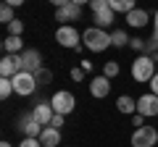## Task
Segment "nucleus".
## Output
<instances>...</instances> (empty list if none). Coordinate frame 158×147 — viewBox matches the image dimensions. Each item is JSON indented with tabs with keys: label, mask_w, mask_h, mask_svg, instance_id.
I'll use <instances>...</instances> for the list:
<instances>
[{
	"label": "nucleus",
	"mask_w": 158,
	"mask_h": 147,
	"mask_svg": "<svg viewBox=\"0 0 158 147\" xmlns=\"http://www.w3.org/2000/svg\"><path fill=\"white\" fill-rule=\"evenodd\" d=\"M145 42H148L145 55H153V58H156V50H158V11L153 13V37H150V40H145Z\"/></svg>",
	"instance_id": "obj_20"
},
{
	"label": "nucleus",
	"mask_w": 158,
	"mask_h": 147,
	"mask_svg": "<svg viewBox=\"0 0 158 147\" xmlns=\"http://www.w3.org/2000/svg\"><path fill=\"white\" fill-rule=\"evenodd\" d=\"M148 21H150V16H148V11H142V8H135V11L127 16V24H129V26H135V29L145 26Z\"/></svg>",
	"instance_id": "obj_18"
},
{
	"label": "nucleus",
	"mask_w": 158,
	"mask_h": 147,
	"mask_svg": "<svg viewBox=\"0 0 158 147\" xmlns=\"http://www.w3.org/2000/svg\"><path fill=\"white\" fill-rule=\"evenodd\" d=\"M50 105H53V110H56L58 116H69L74 108H77V97L69 89H58L56 95L50 97Z\"/></svg>",
	"instance_id": "obj_4"
},
{
	"label": "nucleus",
	"mask_w": 158,
	"mask_h": 147,
	"mask_svg": "<svg viewBox=\"0 0 158 147\" xmlns=\"http://www.w3.org/2000/svg\"><path fill=\"white\" fill-rule=\"evenodd\" d=\"M111 42H113V47H124V45H129V34L124 32V29H116V32H111Z\"/></svg>",
	"instance_id": "obj_21"
},
{
	"label": "nucleus",
	"mask_w": 158,
	"mask_h": 147,
	"mask_svg": "<svg viewBox=\"0 0 158 147\" xmlns=\"http://www.w3.org/2000/svg\"><path fill=\"white\" fill-rule=\"evenodd\" d=\"M79 63H82V66H79V68H82V71H92V61H79Z\"/></svg>",
	"instance_id": "obj_33"
},
{
	"label": "nucleus",
	"mask_w": 158,
	"mask_h": 147,
	"mask_svg": "<svg viewBox=\"0 0 158 147\" xmlns=\"http://www.w3.org/2000/svg\"><path fill=\"white\" fill-rule=\"evenodd\" d=\"M156 58L153 55H137L135 58V63H132V79L135 81H140V84H145V81H150L153 76H156Z\"/></svg>",
	"instance_id": "obj_2"
},
{
	"label": "nucleus",
	"mask_w": 158,
	"mask_h": 147,
	"mask_svg": "<svg viewBox=\"0 0 158 147\" xmlns=\"http://www.w3.org/2000/svg\"><path fill=\"white\" fill-rule=\"evenodd\" d=\"M21 61H24V71H29V74H37L40 68H45V66H42V55H40V50H24L21 53Z\"/></svg>",
	"instance_id": "obj_13"
},
{
	"label": "nucleus",
	"mask_w": 158,
	"mask_h": 147,
	"mask_svg": "<svg viewBox=\"0 0 158 147\" xmlns=\"http://www.w3.org/2000/svg\"><path fill=\"white\" fill-rule=\"evenodd\" d=\"M158 145V131L153 126H142V129L132 131V147H156Z\"/></svg>",
	"instance_id": "obj_8"
},
{
	"label": "nucleus",
	"mask_w": 158,
	"mask_h": 147,
	"mask_svg": "<svg viewBox=\"0 0 158 147\" xmlns=\"http://www.w3.org/2000/svg\"><path fill=\"white\" fill-rule=\"evenodd\" d=\"M108 92H111V79H106L103 74L90 81V95L92 97H108Z\"/></svg>",
	"instance_id": "obj_14"
},
{
	"label": "nucleus",
	"mask_w": 158,
	"mask_h": 147,
	"mask_svg": "<svg viewBox=\"0 0 158 147\" xmlns=\"http://www.w3.org/2000/svg\"><path fill=\"white\" fill-rule=\"evenodd\" d=\"M3 50H6V55H21L24 53L21 37H6V40H3Z\"/></svg>",
	"instance_id": "obj_17"
},
{
	"label": "nucleus",
	"mask_w": 158,
	"mask_h": 147,
	"mask_svg": "<svg viewBox=\"0 0 158 147\" xmlns=\"http://www.w3.org/2000/svg\"><path fill=\"white\" fill-rule=\"evenodd\" d=\"M0 21H3V24H13V21H16L13 8L8 6V3H3V6H0Z\"/></svg>",
	"instance_id": "obj_25"
},
{
	"label": "nucleus",
	"mask_w": 158,
	"mask_h": 147,
	"mask_svg": "<svg viewBox=\"0 0 158 147\" xmlns=\"http://www.w3.org/2000/svg\"><path fill=\"white\" fill-rule=\"evenodd\" d=\"M13 81L11 79H0V100H8V97L13 95Z\"/></svg>",
	"instance_id": "obj_24"
},
{
	"label": "nucleus",
	"mask_w": 158,
	"mask_h": 147,
	"mask_svg": "<svg viewBox=\"0 0 158 147\" xmlns=\"http://www.w3.org/2000/svg\"><path fill=\"white\" fill-rule=\"evenodd\" d=\"M90 11H92V18H95V26L98 29H106L116 21V13L111 11L108 0H90Z\"/></svg>",
	"instance_id": "obj_3"
},
{
	"label": "nucleus",
	"mask_w": 158,
	"mask_h": 147,
	"mask_svg": "<svg viewBox=\"0 0 158 147\" xmlns=\"http://www.w3.org/2000/svg\"><path fill=\"white\" fill-rule=\"evenodd\" d=\"M116 108H118V113H127V116H135L137 113V100L129 95H121L116 100Z\"/></svg>",
	"instance_id": "obj_16"
},
{
	"label": "nucleus",
	"mask_w": 158,
	"mask_h": 147,
	"mask_svg": "<svg viewBox=\"0 0 158 147\" xmlns=\"http://www.w3.org/2000/svg\"><path fill=\"white\" fill-rule=\"evenodd\" d=\"M63 118H66V116H53V121H50V126H53V129H58V131H61V126H63Z\"/></svg>",
	"instance_id": "obj_29"
},
{
	"label": "nucleus",
	"mask_w": 158,
	"mask_h": 147,
	"mask_svg": "<svg viewBox=\"0 0 158 147\" xmlns=\"http://www.w3.org/2000/svg\"><path fill=\"white\" fill-rule=\"evenodd\" d=\"M40 145L42 147H61V131L53 129V126H45L42 134H40Z\"/></svg>",
	"instance_id": "obj_15"
},
{
	"label": "nucleus",
	"mask_w": 158,
	"mask_h": 147,
	"mask_svg": "<svg viewBox=\"0 0 158 147\" xmlns=\"http://www.w3.org/2000/svg\"><path fill=\"white\" fill-rule=\"evenodd\" d=\"M0 147H13V145H11V142H0Z\"/></svg>",
	"instance_id": "obj_34"
},
{
	"label": "nucleus",
	"mask_w": 158,
	"mask_h": 147,
	"mask_svg": "<svg viewBox=\"0 0 158 147\" xmlns=\"http://www.w3.org/2000/svg\"><path fill=\"white\" fill-rule=\"evenodd\" d=\"M82 18V3H63L61 8H56V21H61V26H71V21H79Z\"/></svg>",
	"instance_id": "obj_5"
},
{
	"label": "nucleus",
	"mask_w": 158,
	"mask_h": 147,
	"mask_svg": "<svg viewBox=\"0 0 158 147\" xmlns=\"http://www.w3.org/2000/svg\"><path fill=\"white\" fill-rule=\"evenodd\" d=\"M32 116H34V118H37L42 126H50V121H53V116H56V110H53L50 100H40L37 105L32 108Z\"/></svg>",
	"instance_id": "obj_12"
},
{
	"label": "nucleus",
	"mask_w": 158,
	"mask_h": 147,
	"mask_svg": "<svg viewBox=\"0 0 158 147\" xmlns=\"http://www.w3.org/2000/svg\"><path fill=\"white\" fill-rule=\"evenodd\" d=\"M24 34V21L21 18H16L13 24H8V37H21Z\"/></svg>",
	"instance_id": "obj_26"
},
{
	"label": "nucleus",
	"mask_w": 158,
	"mask_h": 147,
	"mask_svg": "<svg viewBox=\"0 0 158 147\" xmlns=\"http://www.w3.org/2000/svg\"><path fill=\"white\" fill-rule=\"evenodd\" d=\"M150 92H153V95H158V74L150 79Z\"/></svg>",
	"instance_id": "obj_32"
},
{
	"label": "nucleus",
	"mask_w": 158,
	"mask_h": 147,
	"mask_svg": "<svg viewBox=\"0 0 158 147\" xmlns=\"http://www.w3.org/2000/svg\"><path fill=\"white\" fill-rule=\"evenodd\" d=\"M21 71H24L21 55H3V61H0V79H13Z\"/></svg>",
	"instance_id": "obj_10"
},
{
	"label": "nucleus",
	"mask_w": 158,
	"mask_h": 147,
	"mask_svg": "<svg viewBox=\"0 0 158 147\" xmlns=\"http://www.w3.org/2000/svg\"><path fill=\"white\" fill-rule=\"evenodd\" d=\"M19 147H42V145H40V139H32V137H24V142H21Z\"/></svg>",
	"instance_id": "obj_28"
},
{
	"label": "nucleus",
	"mask_w": 158,
	"mask_h": 147,
	"mask_svg": "<svg viewBox=\"0 0 158 147\" xmlns=\"http://www.w3.org/2000/svg\"><path fill=\"white\" fill-rule=\"evenodd\" d=\"M129 47H132L135 53H140V55H145V50H148V42L142 40V37H135V40L129 42Z\"/></svg>",
	"instance_id": "obj_27"
},
{
	"label": "nucleus",
	"mask_w": 158,
	"mask_h": 147,
	"mask_svg": "<svg viewBox=\"0 0 158 147\" xmlns=\"http://www.w3.org/2000/svg\"><path fill=\"white\" fill-rule=\"evenodd\" d=\"M82 45H85L87 50H92V53H103V50H108L113 42H111V34H108L106 29L90 26V29L82 32Z\"/></svg>",
	"instance_id": "obj_1"
},
{
	"label": "nucleus",
	"mask_w": 158,
	"mask_h": 147,
	"mask_svg": "<svg viewBox=\"0 0 158 147\" xmlns=\"http://www.w3.org/2000/svg\"><path fill=\"white\" fill-rule=\"evenodd\" d=\"M137 113L145 116V118H153V116H158V95L148 92V95L137 97Z\"/></svg>",
	"instance_id": "obj_11"
},
{
	"label": "nucleus",
	"mask_w": 158,
	"mask_h": 147,
	"mask_svg": "<svg viewBox=\"0 0 158 147\" xmlns=\"http://www.w3.org/2000/svg\"><path fill=\"white\" fill-rule=\"evenodd\" d=\"M34 76H37V87H48L53 81V71H50V68H40Z\"/></svg>",
	"instance_id": "obj_23"
},
{
	"label": "nucleus",
	"mask_w": 158,
	"mask_h": 147,
	"mask_svg": "<svg viewBox=\"0 0 158 147\" xmlns=\"http://www.w3.org/2000/svg\"><path fill=\"white\" fill-rule=\"evenodd\" d=\"M11 81H13V89H16L19 97H29V95H34V89H37V76L29 74V71L16 74Z\"/></svg>",
	"instance_id": "obj_6"
},
{
	"label": "nucleus",
	"mask_w": 158,
	"mask_h": 147,
	"mask_svg": "<svg viewBox=\"0 0 158 147\" xmlns=\"http://www.w3.org/2000/svg\"><path fill=\"white\" fill-rule=\"evenodd\" d=\"M142 118H145V116L135 113V116H132V126H135V129H142V126H145V124H142Z\"/></svg>",
	"instance_id": "obj_30"
},
{
	"label": "nucleus",
	"mask_w": 158,
	"mask_h": 147,
	"mask_svg": "<svg viewBox=\"0 0 158 147\" xmlns=\"http://www.w3.org/2000/svg\"><path fill=\"white\" fill-rule=\"evenodd\" d=\"M118 71H121V68H118V61H106L103 63V76H106V79L118 76Z\"/></svg>",
	"instance_id": "obj_22"
},
{
	"label": "nucleus",
	"mask_w": 158,
	"mask_h": 147,
	"mask_svg": "<svg viewBox=\"0 0 158 147\" xmlns=\"http://www.w3.org/2000/svg\"><path fill=\"white\" fill-rule=\"evenodd\" d=\"M71 79L74 81H82V79H85V71H82V68H71Z\"/></svg>",
	"instance_id": "obj_31"
},
{
	"label": "nucleus",
	"mask_w": 158,
	"mask_h": 147,
	"mask_svg": "<svg viewBox=\"0 0 158 147\" xmlns=\"http://www.w3.org/2000/svg\"><path fill=\"white\" fill-rule=\"evenodd\" d=\"M108 6H111L113 13H124V16H129V13L137 8L132 0H108Z\"/></svg>",
	"instance_id": "obj_19"
},
{
	"label": "nucleus",
	"mask_w": 158,
	"mask_h": 147,
	"mask_svg": "<svg viewBox=\"0 0 158 147\" xmlns=\"http://www.w3.org/2000/svg\"><path fill=\"white\" fill-rule=\"evenodd\" d=\"M156 63H158V55H156Z\"/></svg>",
	"instance_id": "obj_35"
},
{
	"label": "nucleus",
	"mask_w": 158,
	"mask_h": 147,
	"mask_svg": "<svg viewBox=\"0 0 158 147\" xmlns=\"http://www.w3.org/2000/svg\"><path fill=\"white\" fill-rule=\"evenodd\" d=\"M56 42L61 47H69V50H79L82 47V42H79V32H77V26H58L56 29Z\"/></svg>",
	"instance_id": "obj_7"
},
{
	"label": "nucleus",
	"mask_w": 158,
	"mask_h": 147,
	"mask_svg": "<svg viewBox=\"0 0 158 147\" xmlns=\"http://www.w3.org/2000/svg\"><path fill=\"white\" fill-rule=\"evenodd\" d=\"M16 129L21 131L24 137H32V139H40V134H42V129H45V126L40 124V121L32 116V110H29V113H24L21 118H19V126H16Z\"/></svg>",
	"instance_id": "obj_9"
}]
</instances>
